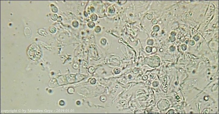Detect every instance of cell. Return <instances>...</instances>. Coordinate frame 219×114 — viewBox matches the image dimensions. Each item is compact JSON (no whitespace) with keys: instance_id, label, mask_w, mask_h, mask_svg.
<instances>
[{"instance_id":"6da1fadb","label":"cell","mask_w":219,"mask_h":114,"mask_svg":"<svg viewBox=\"0 0 219 114\" xmlns=\"http://www.w3.org/2000/svg\"><path fill=\"white\" fill-rule=\"evenodd\" d=\"M28 54L30 58L34 61L39 59L41 56V52L39 46L37 44H33L29 48Z\"/></svg>"}]
</instances>
